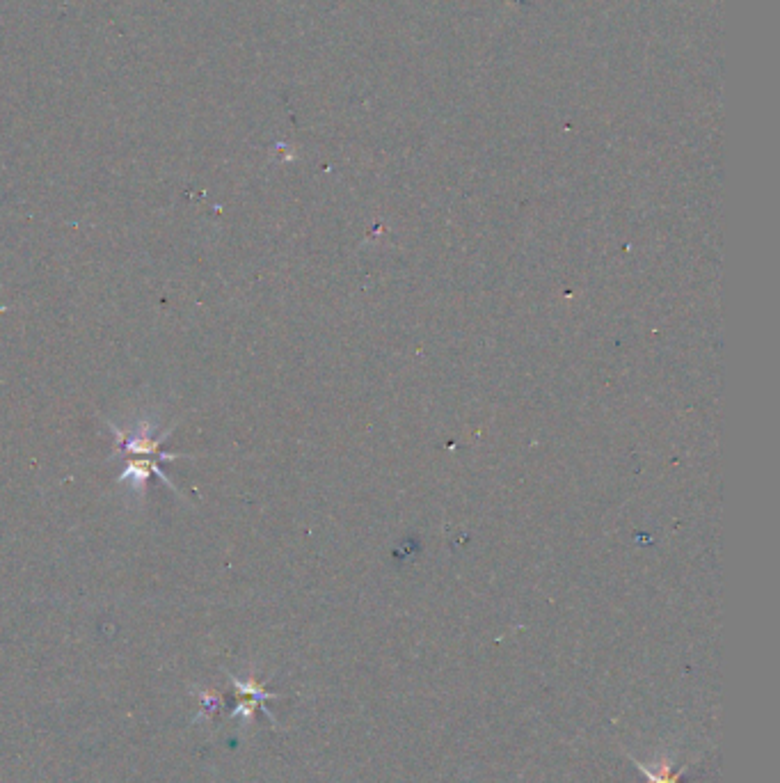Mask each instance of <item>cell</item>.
Segmentation results:
<instances>
[{"label": "cell", "instance_id": "7a4b0ae2", "mask_svg": "<svg viewBox=\"0 0 780 783\" xmlns=\"http://www.w3.org/2000/svg\"><path fill=\"white\" fill-rule=\"evenodd\" d=\"M151 474H156L158 479L163 481L165 486H170L172 490H177L172 484V479L167 477V474L163 472L161 463L154 461V458H126V465H124V472L119 474V484H126L131 486V490H138V493H145V486Z\"/></svg>", "mask_w": 780, "mask_h": 783}, {"label": "cell", "instance_id": "6da1fadb", "mask_svg": "<svg viewBox=\"0 0 780 783\" xmlns=\"http://www.w3.org/2000/svg\"><path fill=\"white\" fill-rule=\"evenodd\" d=\"M110 433H113L115 438V445H117V454H124L126 458H154V461L158 463H170L174 461V458H181L183 454H170V452H163V442L167 440V435L172 433L165 431L158 435V438H154V426H151L149 422H142L138 429H119V426L110 424Z\"/></svg>", "mask_w": 780, "mask_h": 783}, {"label": "cell", "instance_id": "3957f363", "mask_svg": "<svg viewBox=\"0 0 780 783\" xmlns=\"http://www.w3.org/2000/svg\"><path fill=\"white\" fill-rule=\"evenodd\" d=\"M630 758H632V756H630ZM632 763H634L636 767H639V770H641L643 774H646L650 783H680V777H682V772H684V767H680V770L673 774V772H671V765H668V763H662V765L657 767V770H655V767L646 765V763L636 761V758H632Z\"/></svg>", "mask_w": 780, "mask_h": 783}]
</instances>
